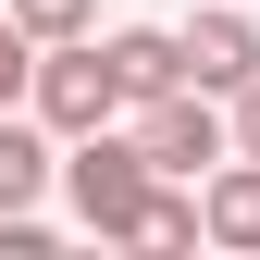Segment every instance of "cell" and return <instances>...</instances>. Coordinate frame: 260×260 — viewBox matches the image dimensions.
I'll use <instances>...</instances> for the list:
<instances>
[{
	"instance_id": "cell-5",
	"label": "cell",
	"mask_w": 260,
	"mask_h": 260,
	"mask_svg": "<svg viewBox=\"0 0 260 260\" xmlns=\"http://www.w3.org/2000/svg\"><path fill=\"white\" fill-rule=\"evenodd\" d=\"M50 186H62V149H50V124L0 112V211H38Z\"/></svg>"
},
{
	"instance_id": "cell-7",
	"label": "cell",
	"mask_w": 260,
	"mask_h": 260,
	"mask_svg": "<svg viewBox=\"0 0 260 260\" xmlns=\"http://www.w3.org/2000/svg\"><path fill=\"white\" fill-rule=\"evenodd\" d=\"M199 223H211V248H260V161H211V186H199Z\"/></svg>"
},
{
	"instance_id": "cell-8",
	"label": "cell",
	"mask_w": 260,
	"mask_h": 260,
	"mask_svg": "<svg viewBox=\"0 0 260 260\" xmlns=\"http://www.w3.org/2000/svg\"><path fill=\"white\" fill-rule=\"evenodd\" d=\"M124 248H211V223H199V199H186L174 174H161V186H149V211H137V236H124Z\"/></svg>"
},
{
	"instance_id": "cell-3",
	"label": "cell",
	"mask_w": 260,
	"mask_h": 260,
	"mask_svg": "<svg viewBox=\"0 0 260 260\" xmlns=\"http://www.w3.org/2000/svg\"><path fill=\"white\" fill-rule=\"evenodd\" d=\"M137 149L161 174H211V161H236V124L211 112V87H161V100H137Z\"/></svg>"
},
{
	"instance_id": "cell-4",
	"label": "cell",
	"mask_w": 260,
	"mask_h": 260,
	"mask_svg": "<svg viewBox=\"0 0 260 260\" xmlns=\"http://www.w3.org/2000/svg\"><path fill=\"white\" fill-rule=\"evenodd\" d=\"M186 75H199L211 100H236V87L260 75V25L248 13H199V25H186Z\"/></svg>"
},
{
	"instance_id": "cell-1",
	"label": "cell",
	"mask_w": 260,
	"mask_h": 260,
	"mask_svg": "<svg viewBox=\"0 0 260 260\" xmlns=\"http://www.w3.org/2000/svg\"><path fill=\"white\" fill-rule=\"evenodd\" d=\"M149 186H161V161L137 149V137H62V199H75V223L87 236H137V211H149Z\"/></svg>"
},
{
	"instance_id": "cell-9",
	"label": "cell",
	"mask_w": 260,
	"mask_h": 260,
	"mask_svg": "<svg viewBox=\"0 0 260 260\" xmlns=\"http://www.w3.org/2000/svg\"><path fill=\"white\" fill-rule=\"evenodd\" d=\"M38 100V38L13 25V0H0V112H25Z\"/></svg>"
},
{
	"instance_id": "cell-11",
	"label": "cell",
	"mask_w": 260,
	"mask_h": 260,
	"mask_svg": "<svg viewBox=\"0 0 260 260\" xmlns=\"http://www.w3.org/2000/svg\"><path fill=\"white\" fill-rule=\"evenodd\" d=\"M236 149H248V161H260V75H248V87H236Z\"/></svg>"
},
{
	"instance_id": "cell-10",
	"label": "cell",
	"mask_w": 260,
	"mask_h": 260,
	"mask_svg": "<svg viewBox=\"0 0 260 260\" xmlns=\"http://www.w3.org/2000/svg\"><path fill=\"white\" fill-rule=\"evenodd\" d=\"M13 25H25V38H87V25H100V0H13Z\"/></svg>"
},
{
	"instance_id": "cell-2",
	"label": "cell",
	"mask_w": 260,
	"mask_h": 260,
	"mask_svg": "<svg viewBox=\"0 0 260 260\" xmlns=\"http://www.w3.org/2000/svg\"><path fill=\"white\" fill-rule=\"evenodd\" d=\"M112 112H137L124 75H112V50L100 38H50L38 50V124H50V137H100Z\"/></svg>"
},
{
	"instance_id": "cell-6",
	"label": "cell",
	"mask_w": 260,
	"mask_h": 260,
	"mask_svg": "<svg viewBox=\"0 0 260 260\" xmlns=\"http://www.w3.org/2000/svg\"><path fill=\"white\" fill-rule=\"evenodd\" d=\"M100 50H112V75H124V100L199 87V75H186V38H174V25H124V38H100Z\"/></svg>"
}]
</instances>
